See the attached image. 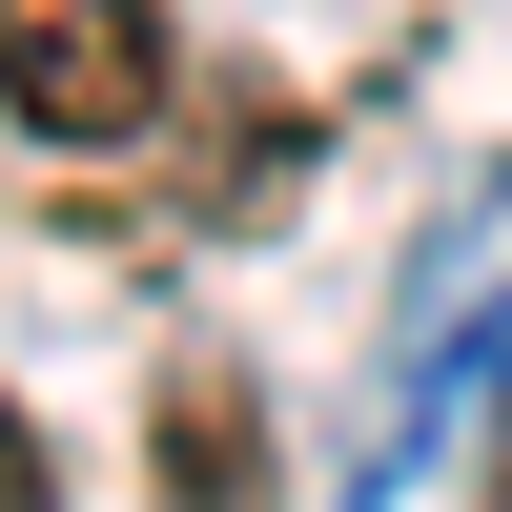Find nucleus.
Here are the masks:
<instances>
[{
	"label": "nucleus",
	"mask_w": 512,
	"mask_h": 512,
	"mask_svg": "<svg viewBox=\"0 0 512 512\" xmlns=\"http://www.w3.org/2000/svg\"><path fill=\"white\" fill-rule=\"evenodd\" d=\"M164 472H185V512H246V390H226V369H185V410H164Z\"/></svg>",
	"instance_id": "f03ea898"
},
{
	"label": "nucleus",
	"mask_w": 512,
	"mask_h": 512,
	"mask_svg": "<svg viewBox=\"0 0 512 512\" xmlns=\"http://www.w3.org/2000/svg\"><path fill=\"white\" fill-rule=\"evenodd\" d=\"M0 512H62V472H41V431L0 410Z\"/></svg>",
	"instance_id": "7ed1b4c3"
},
{
	"label": "nucleus",
	"mask_w": 512,
	"mask_h": 512,
	"mask_svg": "<svg viewBox=\"0 0 512 512\" xmlns=\"http://www.w3.org/2000/svg\"><path fill=\"white\" fill-rule=\"evenodd\" d=\"M0 103L41 144H144L164 123V21L144 0H0Z\"/></svg>",
	"instance_id": "f257e3e1"
}]
</instances>
